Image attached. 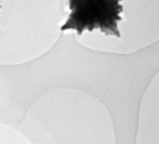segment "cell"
<instances>
[{"instance_id":"1","label":"cell","mask_w":159,"mask_h":144,"mask_svg":"<svg viewBox=\"0 0 159 144\" xmlns=\"http://www.w3.org/2000/svg\"><path fill=\"white\" fill-rule=\"evenodd\" d=\"M71 13L61 30L84 31L99 30L105 35L121 37L119 22L122 21V0H67Z\"/></svg>"}]
</instances>
